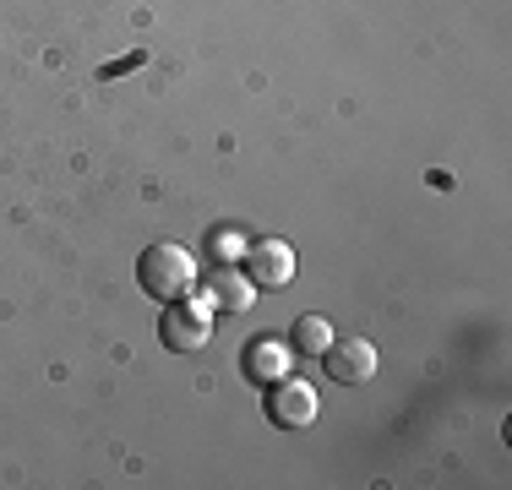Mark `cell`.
I'll return each mask as SVG.
<instances>
[{"label": "cell", "instance_id": "obj_2", "mask_svg": "<svg viewBox=\"0 0 512 490\" xmlns=\"http://www.w3.org/2000/svg\"><path fill=\"white\" fill-rule=\"evenodd\" d=\"M158 338L175 354L207 349V338H213V294H180V300H169L164 316H158Z\"/></svg>", "mask_w": 512, "mask_h": 490}, {"label": "cell", "instance_id": "obj_5", "mask_svg": "<svg viewBox=\"0 0 512 490\" xmlns=\"http://www.w3.org/2000/svg\"><path fill=\"white\" fill-rule=\"evenodd\" d=\"M240 267H246V278H251L256 289H284V284H295V245L262 235V240L246 245Z\"/></svg>", "mask_w": 512, "mask_h": 490}, {"label": "cell", "instance_id": "obj_9", "mask_svg": "<svg viewBox=\"0 0 512 490\" xmlns=\"http://www.w3.org/2000/svg\"><path fill=\"white\" fill-rule=\"evenodd\" d=\"M333 338L338 333H333L327 316H295V327H289V349H295V354H322Z\"/></svg>", "mask_w": 512, "mask_h": 490}, {"label": "cell", "instance_id": "obj_8", "mask_svg": "<svg viewBox=\"0 0 512 490\" xmlns=\"http://www.w3.org/2000/svg\"><path fill=\"white\" fill-rule=\"evenodd\" d=\"M246 245H251V235H246L240 224H218V229H207V256H213L218 267H240Z\"/></svg>", "mask_w": 512, "mask_h": 490}, {"label": "cell", "instance_id": "obj_3", "mask_svg": "<svg viewBox=\"0 0 512 490\" xmlns=\"http://www.w3.org/2000/svg\"><path fill=\"white\" fill-rule=\"evenodd\" d=\"M316 409H322V403H316V387L300 382L295 371L262 387V414H267L273 431H306V425L316 420Z\"/></svg>", "mask_w": 512, "mask_h": 490}, {"label": "cell", "instance_id": "obj_6", "mask_svg": "<svg viewBox=\"0 0 512 490\" xmlns=\"http://www.w3.org/2000/svg\"><path fill=\"white\" fill-rule=\"evenodd\" d=\"M295 371V349H289V338H251L246 349H240V376H246L251 387H267L278 382V376Z\"/></svg>", "mask_w": 512, "mask_h": 490}, {"label": "cell", "instance_id": "obj_7", "mask_svg": "<svg viewBox=\"0 0 512 490\" xmlns=\"http://www.w3.org/2000/svg\"><path fill=\"white\" fill-rule=\"evenodd\" d=\"M207 294H213V305H218V311L246 316L262 289H256L251 278H246V267H218V273H213V289H207Z\"/></svg>", "mask_w": 512, "mask_h": 490}, {"label": "cell", "instance_id": "obj_4", "mask_svg": "<svg viewBox=\"0 0 512 490\" xmlns=\"http://www.w3.org/2000/svg\"><path fill=\"white\" fill-rule=\"evenodd\" d=\"M316 360L327 365V382L338 387H365L376 376V365H382V354H376L371 338H333Z\"/></svg>", "mask_w": 512, "mask_h": 490}, {"label": "cell", "instance_id": "obj_1", "mask_svg": "<svg viewBox=\"0 0 512 490\" xmlns=\"http://www.w3.org/2000/svg\"><path fill=\"white\" fill-rule=\"evenodd\" d=\"M137 284H142V294H153L158 305H169V300H180V294L197 289V262H191L186 245L153 240L148 251L137 256Z\"/></svg>", "mask_w": 512, "mask_h": 490}]
</instances>
